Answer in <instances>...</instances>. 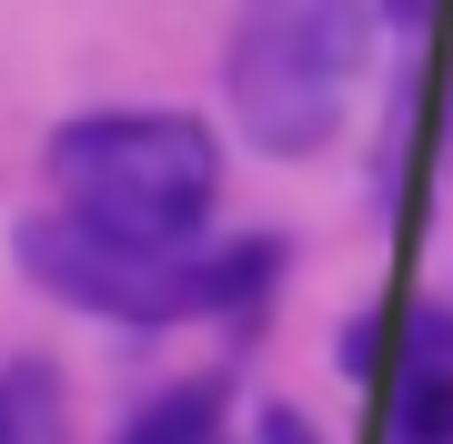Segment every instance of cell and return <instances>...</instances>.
<instances>
[{
  "label": "cell",
  "mask_w": 453,
  "mask_h": 444,
  "mask_svg": "<svg viewBox=\"0 0 453 444\" xmlns=\"http://www.w3.org/2000/svg\"><path fill=\"white\" fill-rule=\"evenodd\" d=\"M0 444H61V384H50V363L0 374Z\"/></svg>",
  "instance_id": "obj_6"
},
{
  "label": "cell",
  "mask_w": 453,
  "mask_h": 444,
  "mask_svg": "<svg viewBox=\"0 0 453 444\" xmlns=\"http://www.w3.org/2000/svg\"><path fill=\"white\" fill-rule=\"evenodd\" d=\"M211 425H222V384H172L121 425V444H211Z\"/></svg>",
  "instance_id": "obj_5"
},
{
  "label": "cell",
  "mask_w": 453,
  "mask_h": 444,
  "mask_svg": "<svg viewBox=\"0 0 453 444\" xmlns=\"http://www.w3.org/2000/svg\"><path fill=\"white\" fill-rule=\"evenodd\" d=\"M363 61H372L363 0H242L222 82H232L252 152H282V162L323 152L342 132V101H353Z\"/></svg>",
  "instance_id": "obj_3"
},
{
  "label": "cell",
  "mask_w": 453,
  "mask_h": 444,
  "mask_svg": "<svg viewBox=\"0 0 453 444\" xmlns=\"http://www.w3.org/2000/svg\"><path fill=\"white\" fill-rule=\"evenodd\" d=\"M20 263L41 293H61L71 313L101 323H192V313H252L273 293L282 253L273 243H232V253H192V243H131L81 213H31L20 222Z\"/></svg>",
  "instance_id": "obj_1"
},
{
  "label": "cell",
  "mask_w": 453,
  "mask_h": 444,
  "mask_svg": "<svg viewBox=\"0 0 453 444\" xmlns=\"http://www.w3.org/2000/svg\"><path fill=\"white\" fill-rule=\"evenodd\" d=\"M383 444H453V323L443 313L413 323V354L383 394Z\"/></svg>",
  "instance_id": "obj_4"
},
{
  "label": "cell",
  "mask_w": 453,
  "mask_h": 444,
  "mask_svg": "<svg viewBox=\"0 0 453 444\" xmlns=\"http://www.w3.org/2000/svg\"><path fill=\"white\" fill-rule=\"evenodd\" d=\"M50 192L131 243H202L211 202H222V152L181 112H81L50 142Z\"/></svg>",
  "instance_id": "obj_2"
},
{
  "label": "cell",
  "mask_w": 453,
  "mask_h": 444,
  "mask_svg": "<svg viewBox=\"0 0 453 444\" xmlns=\"http://www.w3.org/2000/svg\"><path fill=\"white\" fill-rule=\"evenodd\" d=\"M393 20H403V31H413V20H434V0H393Z\"/></svg>",
  "instance_id": "obj_7"
}]
</instances>
